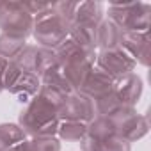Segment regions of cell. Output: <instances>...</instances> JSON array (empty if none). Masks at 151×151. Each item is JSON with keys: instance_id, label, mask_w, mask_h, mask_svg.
Listing matches in <instances>:
<instances>
[{"instance_id": "cell-1", "label": "cell", "mask_w": 151, "mask_h": 151, "mask_svg": "<svg viewBox=\"0 0 151 151\" xmlns=\"http://www.w3.org/2000/svg\"><path fill=\"white\" fill-rule=\"evenodd\" d=\"M55 57L59 60V66L64 73V77L71 84L75 91H78L87 75L93 71L96 64V52L91 48H84L73 39L66 37L55 50Z\"/></svg>"}, {"instance_id": "cell-2", "label": "cell", "mask_w": 151, "mask_h": 151, "mask_svg": "<svg viewBox=\"0 0 151 151\" xmlns=\"http://www.w3.org/2000/svg\"><path fill=\"white\" fill-rule=\"evenodd\" d=\"M59 109L52 105L43 96L36 94L27 107L18 116V124L30 139H43V137H57L59 128Z\"/></svg>"}, {"instance_id": "cell-3", "label": "cell", "mask_w": 151, "mask_h": 151, "mask_svg": "<svg viewBox=\"0 0 151 151\" xmlns=\"http://www.w3.org/2000/svg\"><path fill=\"white\" fill-rule=\"evenodd\" d=\"M123 32H149L151 6L147 2H112L107 16Z\"/></svg>"}, {"instance_id": "cell-4", "label": "cell", "mask_w": 151, "mask_h": 151, "mask_svg": "<svg viewBox=\"0 0 151 151\" xmlns=\"http://www.w3.org/2000/svg\"><path fill=\"white\" fill-rule=\"evenodd\" d=\"M34 29V16L23 7L22 2L14 0H0V30L4 34L18 36L27 39L32 36Z\"/></svg>"}, {"instance_id": "cell-5", "label": "cell", "mask_w": 151, "mask_h": 151, "mask_svg": "<svg viewBox=\"0 0 151 151\" xmlns=\"http://www.w3.org/2000/svg\"><path fill=\"white\" fill-rule=\"evenodd\" d=\"M32 36L37 43V46L55 50L68 36H69V23L62 20L59 14L53 13V9L39 18H34V29Z\"/></svg>"}, {"instance_id": "cell-6", "label": "cell", "mask_w": 151, "mask_h": 151, "mask_svg": "<svg viewBox=\"0 0 151 151\" xmlns=\"http://www.w3.org/2000/svg\"><path fill=\"white\" fill-rule=\"evenodd\" d=\"M41 89V80L37 75L22 71L13 60L7 62L4 73V91H9L20 103H29Z\"/></svg>"}, {"instance_id": "cell-7", "label": "cell", "mask_w": 151, "mask_h": 151, "mask_svg": "<svg viewBox=\"0 0 151 151\" xmlns=\"http://www.w3.org/2000/svg\"><path fill=\"white\" fill-rule=\"evenodd\" d=\"M109 119L114 124V130L119 137H123L124 140H128L130 144L142 139L144 135H147L149 132V121L146 116L139 114L135 107H126L121 105L112 116H109Z\"/></svg>"}, {"instance_id": "cell-8", "label": "cell", "mask_w": 151, "mask_h": 151, "mask_svg": "<svg viewBox=\"0 0 151 151\" xmlns=\"http://www.w3.org/2000/svg\"><path fill=\"white\" fill-rule=\"evenodd\" d=\"M94 66L100 68L101 71L109 73L110 77L117 78V77H123V75L133 73L137 68V62L121 46H116L110 50H98Z\"/></svg>"}, {"instance_id": "cell-9", "label": "cell", "mask_w": 151, "mask_h": 151, "mask_svg": "<svg viewBox=\"0 0 151 151\" xmlns=\"http://www.w3.org/2000/svg\"><path fill=\"white\" fill-rule=\"evenodd\" d=\"M57 116H59V121H77V123L89 124L96 117L94 103L87 96L80 94L78 91H75L64 98L62 105L59 107Z\"/></svg>"}, {"instance_id": "cell-10", "label": "cell", "mask_w": 151, "mask_h": 151, "mask_svg": "<svg viewBox=\"0 0 151 151\" xmlns=\"http://www.w3.org/2000/svg\"><path fill=\"white\" fill-rule=\"evenodd\" d=\"M142 89H144V84H142V78L133 71V73H128V75H123V77H117L114 80V87H112V93L116 94V98L119 100L121 105H126V107H135L142 96Z\"/></svg>"}, {"instance_id": "cell-11", "label": "cell", "mask_w": 151, "mask_h": 151, "mask_svg": "<svg viewBox=\"0 0 151 151\" xmlns=\"http://www.w3.org/2000/svg\"><path fill=\"white\" fill-rule=\"evenodd\" d=\"M149 32H123L119 46L140 66H149Z\"/></svg>"}, {"instance_id": "cell-12", "label": "cell", "mask_w": 151, "mask_h": 151, "mask_svg": "<svg viewBox=\"0 0 151 151\" xmlns=\"http://www.w3.org/2000/svg\"><path fill=\"white\" fill-rule=\"evenodd\" d=\"M114 80H116L114 77H110L109 73H105V71H101L100 68L94 66L93 71L87 75V78L84 80V84L80 86L78 93L94 101V100H98V98H101V96H105L112 91Z\"/></svg>"}, {"instance_id": "cell-13", "label": "cell", "mask_w": 151, "mask_h": 151, "mask_svg": "<svg viewBox=\"0 0 151 151\" xmlns=\"http://www.w3.org/2000/svg\"><path fill=\"white\" fill-rule=\"evenodd\" d=\"M80 147L82 151H132V144L117 133H112L103 139H94L86 133L80 140Z\"/></svg>"}, {"instance_id": "cell-14", "label": "cell", "mask_w": 151, "mask_h": 151, "mask_svg": "<svg viewBox=\"0 0 151 151\" xmlns=\"http://www.w3.org/2000/svg\"><path fill=\"white\" fill-rule=\"evenodd\" d=\"M121 36L123 30L109 18H103L96 27V50H110L119 46Z\"/></svg>"}, {"instance_id": "cell-15", "label": "cell", "mask_w": 151, "mask_h": 151, "mask_svg": "<svg viewBox=\"0 0 151 151\" xmlns=\"http://www.w3.org/2000/svg\"><path fill=\"white\" fill-rule=\"evenodd\" d=\"M103 18H105V13H103L101 2H93V0H87V2H78L77 11H75V14H73L71 25H75V23L98 25Z\"/></svg>"}, {"instance_id": "cell-16", "label": "cell", "mask_w": 151, "mask_h": 151, "mask_svg": "<svg viewBox=\"0 0 151 151\" xmlns=\"http://www.w3.org/2000/svg\"><path fill=\"white\" fill-rule=\"evenodd\" d=\"M39 80H41V86L50 87V89H53V91L64 94V96H69L71 93H75V89L71 87V84H69L68 78L64 77L60 66H55V68H52L50 71H46L45 75H41Z\"/></svg>"}, {"instance_id": "cell-17", "label": "cell", "mask_w": 151, "mask_h": 151, "mask_svg": "<svg viewBox=\"0 0 151 151\" xmlns=\"http://www.w3.org/2000/svg\"><path fill=\"white\" fill-rule=\"evenodd\" d=\"M96 27L98 25H87V23H75L69 27V39L78 43L84 48L96 50Z\"/></svg>"}, {"instance_id": "cell-18", "label": "cell", "mask_w": 151, "mask_h": 151, "mask_svg": "<svg viewBox=\"0 0 151 151\" xmlns=\"http://www.w3.org/2000/svg\"><path fill=\"white\" fill-rule=\"evenodd\" d=\"M23 140H27V135L20 128L18 123H2L0 124V151H6Z\"/></svg>"}, {"instance_id": "cell-19", "label": "cell", "mask_w": 151, "mask_h": 151, "mask_svg": "<svg viewBox=\"0 0 151 151\" xmlns=\"http://www.w3.org/2000/svg\"><path fill=\"white\" fill-rule=\"evenodd\" d=\"M25 46H27V39L0 32V57L2 59H6L9 62L14 60Z\"/></svg>"}, {"instance_id": "cell-20", "label": "cell", "mask_w": 151, "mask_h": 151, "mask_svg": "<svg viewBox=\"0 0 151 151\" xmlns=\"http://www.w3.org/2000/svg\"><path fill=\"white\" fill-rule=\"evenodd\" d=\"M13 62H14L22 71L37 75V69H39V46H37V45H27V46L18 53V57H16Z\"/></svg>"}, {"instance_id": "cell-21", "label": "cell", "mask_w": 151, "mask_h": 151, "mask_svg": "<svg viewBox=\"0 0 151 151\" xmlns=\"http://www.w3.org/2000/svg\"><path fill=\"white\" fill-rule=\"evenodd\" d=\"M86 133H87V124L77 121H60L57 128V139L66 142H80Z\"/></svg>"}, {"instance_id": "cell-22", "label": "cell", "mask_w": 151, "mask_h": 151, "mask_svg": "<svg viewBox=\"0 0 151 151\" xmlns=\"http://www.w3.org/2000/svg\"><path fill=\"white\" fill-rule=\"evenodd\" d=\"M93 103H94V114L100 116V117H109V116H112V114L121 107L119 100L116 98V94H114L112 91H110L109 94H105V96L94 100Z\"/></svg>"}, {"instance_id": "cell-23", "label": "cell", "mask_w": 151, "mask_h": 151, "mask_svg": "<svg viewBox=\"0 0 151 151\" xmlns=\"http://www.w3.org/2000/svg\"><path fill=\"white\" fill-rule=\"evenodd\" d=\"M112 133H116V130H114V124H112V121L109 117L96 116L87 124V135H91L94 139H103V137H109Z\"/></svg>"}, {"instance_id": "cell-24", "label": "cell", "mask_w": 151, "mask_h": 151, "mask_svg": "<svg viewBox=\"0 0 151 151\" xmlns=\"http://www.w3.org/2000/svg\"><path fill=\"white\" fill-rule=\"evenodd\" d=\"M30 151H60V140L57 137H43L29 140Z\"/></svg>"}, {"instance_id": "cell-25", "label": "cell", "mask_w": 151, "mask_h": 151, "mask_svg": "<svg viewBox=\"0 0 151 151\" xmlns=\"http://www.w3.org/2000/svg\"><path fill=\"white\" fill-rule=\"evenodd\" d=\"M77 6L78 2H71V0H60V2H53V13L59 14L62 20H66L71 27V22H73V14L77 11Z\"/></svg>"}, {"instance_id": "cell-26", "label": "cell", "mask_w": 151, "mask_h": 151, "mask_svg": "<svg viewBox=\"0 0 151 151\" xmlns=\"http://www.w3.org/2000/svg\"><path fill=\"white\" fill-rule=\"evenodd\" d=\"M22 4L29 11V14L34 18H39L53 9V2H22Z\"/></svg>"}, {"instance_id": "cell-27", "label": "cell", "mask_w": 151, "mask_h": 151, "mask_svg": "<svg viewBox=\"0 0 151 151\" xmlns=\"http://www.w3.org/2000/svg\"><path fill=\"white\" fill-rule=\"evenodd\" d=\"M7 62H9V60H6V59L0 57V94L4 93V73H6Z\"/></svg>"}, {"instance_id": "cell-28", "label": "cell", "mask_w": 151, "mask_h": 151, "mask_svg": "<svg viewBox=\"0 0 151 151\" xmlns=\"http://www.w3.org/2000/svg\"><path fill=\"white\" fill-rule=\"evenodd\" d=\"M6 151H30V147H29V139L23 140V142H20V144H16V146H13V147H9V149H6Z\"/></svg>"}]
</instances>
